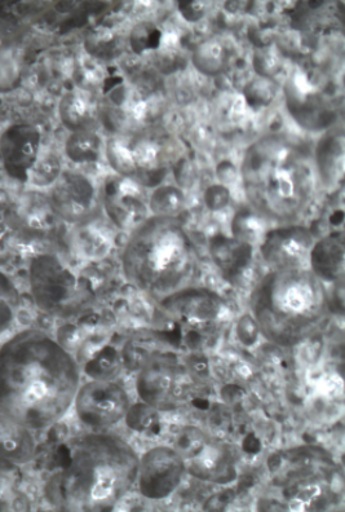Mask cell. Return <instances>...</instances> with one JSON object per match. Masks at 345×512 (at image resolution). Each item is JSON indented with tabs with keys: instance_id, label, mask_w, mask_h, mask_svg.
I'll return each mask as SVG.
<instances>
[{
	"instance_id": "obj_1",
	"label": "cell",
	"mask_w": 345,
	"mask_h": 512,
	"mask_svg": "<svg viewBox=\"0 0 345 512\" xmlns=\"http://www.w3.org/2000/svg\"><path fill=\"white\" fill-rule=\"evenodd\" d=\"M79 386L81 366L42 330H22L0 347V414L30 430L60 422Z\"/></svg>"
},
{
	"instance_id": "obj_2",
	"label": "cell",
	"mask_w": 345,
	"mask_h": 512,
	"mask_svg": "<svg viewBox=\"0 0 345 512\" xmlns=\"http://www.w3.org/2000/svg\"><path fill=\"white\" fill-rule=\"evenodd\" d=\"M137 469L139 456L119 436H75L53 453L44 497L60 511H113L136 487Z\"/></svg>"
},
{
	"instance_id": "obj_3",
	"label": "cell",
	"mask_w": 345,
	"mask_h": 512,
	"mask_svg": "<svg viewBox=\"0 0 345 512\" xmlns=\"http://www.w3.org/2000/svg\"><path fill=\"white\" fill-rule=\"evenodd\" d=\"M250 311L265 341L300 346L326 320L324 286L309 266L271 269L252 290Z\"/></svg>"
},
{
	"instance_id": "obj_4",
	"label": "cell",
	"mask_w": 345,
	"mask_h": 512,
	"mask_svg": "<svg viewBox=\"0 0 345 512\" xmlns=\"http://www.w3.org/2000/svg\"><path fill=\"white\" fill-rule=\"evenodd\" d=\"M242 179L255 209L277 220L296 218L313 191L307 152L281 134L265 136L247 149Z\"/></svg>"
},
{
	"instance_id": "obj_5",
	"label": "cell",
	"mask_w": 345,
	"mask_h": 512,
	"mask_svg": "<svg viewBox=\"0 0 345 512\" xmlns=\"http://www.w3.org/2000/svg\"><path fill=\"white\" fill-rule=\"evenodd\" d=\"M122 269L135 289L161 302L188 288L196 275L197 253L178 219L152 216L132 232Z\"/></svg>"
},
{
	"instance_id": "obj_6",
	"label": "cell",
	"mask_w": 345,
	"mask_h": 512,
	"mask_svg": "<svg viewBox=\"0 0 345 512\" xmlns=\"http://www.w3.org/2000/svg\"><path fill=\"white\" fill-rule=\"evenodd\" d=\"M29 285L35 306L46 315L60 319L79 315L96 297L94 282L75 271L63 256L53 253L33 256Z\"/></svg>"
},
{
	"instance_id": "obj_7",
	"label": "cell",
	"mask_w": 345,
	"mask_h": 512,
	"mask_svg": "<svg viewBox=\"0 0 345 512\" xmlns=\"http://www.w3.org/2000/svg\"><path fill=\"white\" fill-rule=\"evenodd\" d=\"M196 384L188 361L171 350L154 351L137 370V396L158 413L176 412L187 405Z\"/></svg>"
},
{
	"instance_id": "obj_8",
	"label": "cell",
	"mask_w": 345,
	"mask_h": 512,
	"mask_svg": "<svg viewBox=\"0 0 345 512\" xmlns=\"http://www.w3.org/2000/svg\"><path fill=\"white\" fill-rule=\"evenodd\" d=\"M175 448L183 457L187 475L203 483L228 485L238 478L232 447L199 428H185Z\"/></svg>"
},
{
	"instance_id": "obj_9",
	"label": "cell",
	"mask_w": 345,
	"mask_h": 512,
	"mask_svg": "<svg viewBox=\"0 0 345 512\" xmlns=\"http://www.w3.org/2000/svg\"><path fill=\"white\" fill-rule=\"evenodd\" d=\"M73 406L83 426L94 432H106L125 421L131 400L121 384L110 379H92L79 386Z\"/></svg>"
},
{
	"instance_id": "obj_10",
	"label": "cell",
	"mask_w": 345,
	"mask_h": 512,
	"mask_svg": "<svg viewBox=\"0 0 345 512\" xmlns=\"http://www.w3.org/2000/svg\"><path fill=\"white\" fill-rule=\"evenodd\" d=\"M159 311L189 334H210L225 319V303L209 289L185 288L158 302Z\"/></svg>"
},
{
	"instance_id": "obj_11",
	"label": "cell",
	"mask_w": 345,
	"mask_h": 512,
	"mask_svg": "<svg viewBox=\"0 0 345 512\" xmlns=\"http://www.w3.org/2000/svg\"><path fill=\"white\" fill-rule=\"evenodd\" d=\"M185 475L187 470L178 449L157 445L139 457L136 487L147 500L163 501L178 491Z\"/></svg>"
},
{
	"instance_id": "obj_12",
	"label": "cell",
	"mask_w": 345,
	"mask_h": 512,
	"mask_svg": "<svg viewBox=\"0 0 345 512\" xmlns=\"http://www.w3.org/2000/svg\"><path fill=\"white\" fill-rule=\"evenodd\" d=\"M47 200L56 218L78 227H86L99 213L94 184L78 172H61Z\"/></svg>"
},
{
	"instance_id": "obj_13",
	"label": "cell",
	"mask_w": 345,
	"mask_h": 512,
	"mask_svg": "<svg viewBox=\"0 0 345 512\" xmlns=\"http://www.w3.org/2000/svg\"><path fill=\"white\" fill-rule=\"evenodd\" d=\"M101 200L106 215L122 231H135L148 220L149 197L143 184L126 176L114 175L105 180Z\"/></svg>"
},
{
	"instance_id": "obj_14",
	"label": "cell",
	"mask_w": 345,
	"mask_h": 512,
	"mask_svg": "<svg viewBox=\"0 0 345 512\" xmlns=\"http://www.w3.org/2000/svg\"><path fill=\"white\" fill-rule=\"evenodd\" d=\"M285 97L290 116L304 130L321 132L334 125L333 107L304 73L291 75L285 85Z\"/></svg>"
},
{
	"instance_id": "obj_15",
	"label": "cell",
	"mask_w": 345,
	"mask_h": 512,
	"mask_svg": "<svg viewBox=\"0 0 345 512\" xmlns=\"http://www.w3.org/2000/svg\"><path fill=\"white\" fill-rule=\"evenodd\" d=\"M42 135L30 123H15L0 136V158L4 171L13 180L29 182L41 156Z\"/></svg>"
},
{
	"instance_id": "obj_16",
	"label": "cell",
	"mask_w": 345,
	"mask_h": 512,
	"mask_svg": "<svg viewBox=\"0 0 345 512\" xmlns=\"http://www.w3.org/2000/svg\"><path fill=\"white\" fill-rule=\"evenodd\" d=\"M100 119L108 130L118 135L135 134L147 119L148 107L143 96L126 82L110 83L101 103Z\"/></svg>"
},
{
	"instance_id": "obj_17",
	"label": "cell",
	"mask_w": 345,
	"mask_h": 512,
	"mask_svg": "<svg viewBox=\"0 0 345 512\" xmlns=\"http://www.w3.org/2000/svg\"><path fill=\"white\" fill-rule=\"evenodd\" d=\"M312 233L302 227L274 229L264 235L260 253L271 269L309 266Z\"/></svg>"
},
{
	"instance_id": "obj_18",
	"label": "cell",
	"mask_w": 345,
	"mask_h": 512,
	"mask_svg": "<svg viewBox=\"0 0 345 512\" xmlns=\"http://www.w3.org/2000/svg\"><path fill=\"white\" fill-rule=\"evenodd\" d=\"M37 452L33 430L0 414V470L28 465Z\"/></svg>"
},
{
	"instance_id": "obj_19",
	"label": "cell",
	"mask_w": 345,
	"mask_h": 512,
	"mask_svg": "<svg viewBox=\"0 0 345 512\" xmlns=\"http://www.w3.org/2000/svg\"><path fill=\"white\" fill-rule=\"evenodd\" d=\"M26 68L24 42L10 22H0V94L21 86Z\"/></svg>"
},
{
	"instance_id": "obj_20",
	"label": "cell",
	"mask_w": 345,
	"mask_h": 512,
	"mask_svg": "<svg viewBox=\"0 0 345 512\" xmlns=\"http://www.w3.org/2000/svg\"><path fill=\"white\" fill-rule=\"evenodd\" d=\"M254 246L223 235L215 236L210 241V254L216 267L223 273L230 284H240L252 263Z\"/></svg>"
},
{
	"instance_id": "obj_21",
	"label": "cell",
	"mask_w": 345,
	"mask_h": 512,
	"mask_svg": "<svg viewBox=\"0 0 345 512\" xmlns=\"http://www.w3.org/2000/svg\"><path fill=\"white\" fill-rule=\"evenodd\" d=\"M59 116L61 123L70 132L94 131L100 119V112L90 94L74 88L61 97Z\"/></svg>"
},
{
	"instance_id": "obj_22",
	"label": "cell",
	"mask_w": 345,
	"mask_h": 512,
	"mask_svg": "<svg viewBox=\"0 0 345 512\" xmlns=\"http://www.w3.org/2000/svg\"><path fill=\"white\" fill-rule=\"evenodd\" d=\"M309 268L321 281L334 282L344 273V236L343 233L322 238L314 242L309 254Z\"/></svg>"
},
{
	"instance_id": "obj_23",
	"label": "cell",
	"mask_w": 345,
	"mask_h": 512,
	"mask_svg": "<svg viewBox=\"0 0 345 512\" xmlns=\"http://www.w3.org/2000/svg\"><path fill=\"white\" fill-rule=\"evenodd\" d=\"M126 140L134 162L136 182L157 183L166 174L165 156L159 144L143 135Z\"/></svg>"
},
{
	"instance_id": "obj_24",
	"label": "cell",
	"mask_w": 345,
	"mask_h": 512,
	"mask_svg": "<svg viewBox=\"0 0 345 512\" xmlns=\"http://www.w3.org/2000/svg\"><path fill=\"white\" fill-rule=\"evenodd\" d=\"M53 215L47 198L26 196L17 206L15 213L11 214L19 236L29 238L44 237L50 231V220Z\"/></svg>"
},
{
	"instance_id": "obj_25",
	"label": "cell",
	"mask_w": 345,
	"mask_h": 512,
	"mask_svg": "<svg viewBox=\"0 0 345 512\" xmlns=\"http://www.w3.org/2000/svg\"><path fill=\"white\" fill-rule=\"evenodd\" d=\"M316 160L322 182L326 185H333L338 182L344 171L343 134L327 132L318 143Z\"/></svg>"
},
{
	"instance_id": "obj_26",
	"label": "cell",
	"mask_w": 345,
	"mask_h": 512,
	"mask_svg": "<svg viewBox=\"0 0 345 512\" xmlns=\"http://www.w3.org/2000/svg\"><path fill=\"white\" fill-rule=\"evenodd\" d=\"M84 50L99 60H113L122 52V39L110 26H96L84 38Z\"/></svg>"
},
{
	"instance_id": "obj_27",
	"label": "cell",
	"mask_w": 345,
	"mask_h": 512,
	"mask_svg": "<svg viewBox=\"0 0 345 512\" xmlns=\"http://www.w3.org/2000/svg\"><path fill=\"white\" fill-rule=\"evenodd\" d=\"M192 63L199 73L215 77L227 69V51L220 42L209 39L198 44L192 55Z\"/></svg>"
},
{
	"instance_id": "obj_28",
	"label": "cell",
	"mask_w": 345,
	"mask_h": 512,
	"mask_svg": "<svg viewBox=\"0 0 345 512\" xmlns=\"http://www.w3.org/2000/svg\"><path fill=\"white\" fill-rule=\"evenodd\" d=\"M65 153L74 163H94L100 157L101 139L95 131L72 132L66 140Z\"/></svg>"
},
{
	"instance_id": "obj_29",
	"label": "cell",
	"mask_w": 345,
	"mask_h": 512,
	"mask_svg": "<svg viewBox=\"0 0 345 512\" xmlns=\"http://www.w3.org/2000/svg\"><path fill=\"white\" fill-rule=\"evenodd\" d=\"M185 194L174 185H162L149 197V210L154 216L175 218L185 207Z\"/></svg>"
},
{
	"instance_id": "obj_30",
	"label": "cell",
	"mask_w": 345,
	"mask_h": 512,
	"mask_svg": "<svg viewBox=\"0 0 345 512\" xmlns=\"http://www.w3.org/2000/svg\"><path fill=\"white\" fill-rule=\"evenodd\" d=\"M20 293L6 273L0 271V335L11 329L20 308Z\"/></svg>"
},
{
	"instance_id": "obj_31",
	"label": "cell",
	"mask_w": 345,
	"mask_h": 512,
	"mask_svg": "<svg viewBox=\"0 0 345 512\" xmlns=\"http://www.w3.org/2000/svg\"><path fill=\"white\" fill-rule=\"evenodd\" d=\"M29 500L20 493L17 469L0 470V511L29 510Z\"/></svg>"
},
{
	"instance_id": "obj_32",
	"label": "cell",
	"mask_w": 345,
	"mask_h": 512,
	"mask_svg": "<svg viewBox=\"0 0 345 512\" xmlns=\"http://www.w3.org/2000/svg\"><path fill=\"white\" fill-rule=\"evenodd\" d=\"M163 34L152 22H140L131 30V48L135 54L144 55L161 47Z\"/></svg>"
},
{
	"instance_id": "obj_33",
	"label": "cell",
	"mask_w": 345,
	"mask_h": 512,
	"mask_svg": "<svg viewBox=\"0 0 345 512\" xmlns=\"http://www.w3.org/2000/svg\"><path fill=\"white\" fill-rule=\"evenodd\" d=\"M233 237L251 246L262 242L264 233L262 224L249 211H240L232 222Z\"/></svg>"
},
{
	"instance_id": "obj_34",
	"label": "cell",
	"mask_w": 345,
	"mask_h": 512,
	"mask_svg": "<svg viewBox=\"0 0 345 512\" xmlns=\"http://www.w3.org/2000/svg\"><path fill=\"white\" fill-rule=\"evenodd\" d=\"M19 237L11 214L0 210V267L6 266L15 255Z\"/></svg>"
},
{
	"instance_id": "obj_35",
	"label": "cell",
	"mask_w": 345,
	"mask_h": 512,
	"mask_svg": "<svg viewBox=\"0 0 345 512\" xmlns=\"http://www.w3.org/2000/svg\"><path fill=\"white\" fill-rule=\"evenodd\" d=\"M61 175V167L57 158L53 154H47V156H39V160L35 163L30 179L35 185L44 187V185H50L56 182Z\"/></svg>"
},
{
	"instance_id": "obj_36",
	"label": "cell",
	"mask_w": 345,
	"mask_h": 512,
	"mask_svg": "<svg viewBox=\"0 0 345 512\" xmlns=\"http://www.w3.org/2000/svg\"><path fill=\"white\" fill-rule=\"evenodd\" d=\"M157 414V410L150 408L147 404L140 403L135 406H131L130 410H128L125 421L132 430L145 432L154 425Z\"/></svg>"
},
{
	"instance_id": "obj_37",
	"label": "cell",
	"mask_w": 345,
	"mask_h": 512,
	"mask_svg": "<svg viewBox=\"0 0 345 512\" xmlns=\"http://www.w3.org/2000/svg\"><path fill=\"white\" fill-rule=\"evenodd\" d=\"M246 100L252 108H262L271 103L274 92L268 79L260 78L252 81L245 90Z\"/></svg>"
},
{
	"instance_id": "obj_38",
	"label": "cell",
	"mask_w": 345,
	"mask_h": 512,
	"mask_svg": "<svg viewBox=\"0 0 345 512\" xmlns=\"http://www.w3.org/2000/svg\"><path fill=\"white\" fill-rule=\"evenodd\" d=\"M254 68L260 78L269 79L278 73L280 63L272 51L258 50L254 56Z\"/></svg>"
},
{
	"instance_id": "obj_39",
	"label": "cell",
	"mask_w": 345,
	"mask_h": 512,
	"mask_svg": "<svg viewBox=\"0 0 345 512\" xmlns=\"http://www.w3.org/2000/svg\"><path fill=\"white\" fill-rule=\"evenodd\" d=\"M79 236H81L79 237V247H81L84 255L91 256V258H94V256H103L109 249L105 238L101 237L99 233L84 232Z\"/></svg>"
},
{
	"instance_id": "obj_40",
	"label": "cell",
	"mask_w": 345,
	"mask_h": 512,
	"mask_svg": "<svg viewBox=\"0 0 345 512\" xmlns=\"http://www.w3.org/2000/svg\"><path fill=\"white\" fill-rule=\"evenodd\" d=\"M230 201L229 189L224 185H212L205 193V203L212 211H219L228 206Z\"/></svg>"
},
{
	"instance_id": "obj_41",
	"label": "cell",
	"mask_w": 345,
	"mask_h": 512,
	"mask_svg": "<svg viewBox=\"0 0 345 512\" xmlns=\"http://www.w3.org/2000/svg\"><path fill=\"white\" fill-rule=\"evenodd\" d=\"M181 16L189 22H197L205 16V4L202 2H180Z\"/></svg>"
}]
</instances>
